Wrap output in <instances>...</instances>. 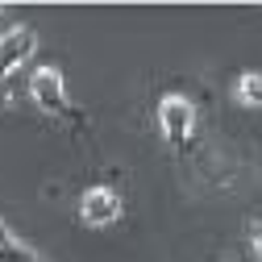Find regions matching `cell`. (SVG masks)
<instances>
[{"instance_id":"52a82bcc","label":"cell","mask_w":262,"mask_h":262,"mask_svg":"<svg viewBox=\"0 0 262 262\" xmlns=\"http://www.w3.org/2000/svg\"><path fill=\"white\" fill-rule=\"evenodd\" d=\"M254 254H258V262H262V225H254Z\"/></svg>"},{"instance_id":"8992f818","label":"cell","mask_w":262,"mask_h":262,"mask_svg":"<svg viewBox=\"0 0 262 262\" xmlns=\"http://www.w3.org/2000/svg\"><path fill=\"white\" fill-rule=\"evenodd\" d=\"M0 262H42L34 250H29L25 242H17V237H9V242H0Z\"/></svg>"},{"instance_id":"5b68a950","label":"cell","mask_w":262,"mask_h":262,"mask_svg":"<svg viewBox=\"0 0 262 262\" xmlns=\"http://www.w3.org/2000/svg\"><path fill=\"white\" fill-rule=\"evenodd\" d=\"M233 96H237L242 104L258 108V104H262V75H258V71H246V75H237V83H233Z\"/></svg>"},{"instance_id":"7a4b0ae2","label":"cell","mask_w":262,"mask_h":262,"mask_svg":"<svg viewBox=\"0 0 262 262\" xmlns=\"http://www.w3.org/2000/svg\"><path fill=\"white\" fill-rule=\"evenodd\" d=\"M79 216H83V225H92V229L113 225V221L121 216V200H117V191H113V187H88V191H83V200H79Z\"/></svg>"},{"instance_id":"6da1fadb","label":"cell","mask_w":262,"mask_h":262,"mask_svg":"<svg viewBox=\"0 0 262 262\" xmlns=\"http://www.w3.org/2000/svg\"><path fill=\"white\" fill-rule=\"evenodd\" d=\"M191 121H195L191 100H183V96H162L158 100V129H162L167 142H187Z\"/></svg>"},{"instance_id":"3957f363","label":"cell","mask_w":262,"mask_h":262,"mask_svg":"<svg viewBox=\"0 0 262 262\" xmlns=\"http://www.w3.org/2000/svg\"><path fill=\"white\" fill-rule=\"evenodd\" d=\"M34 96H38L42 108L71 117V108H67V88H62V71H58V67H38V71H34Z\"/></svg>"},{"instance_id":"ba28073f","label":"cell","mask_w":262,"mask_h":262,"mask_svg":"<svg viewBox=\"0 0 262 262\" xmlns=\"http://www.w3.org/2000/svg\"><path fill=\"white\" fill-rule=\"evenodd\" d=\"M9 237H13V233H9V225H5V221H0V242H9Z\"/></svg>"},{"instance_id":"277c9868","label":"cell","mask_w":262,"mask_h":262,"mask_svg":"<svg viewBox=\"0 0 262 262\" xmlns=\"http://www.w3.org/2000/svg\"><path fill=\"white\" fill-rule=\"evenodd\" d=\"M34 46H38V38L29 34L25 25H13L5 38H0V75H9L17 62H25L29 54H34Z\"/></svg>"}]
</instances>
